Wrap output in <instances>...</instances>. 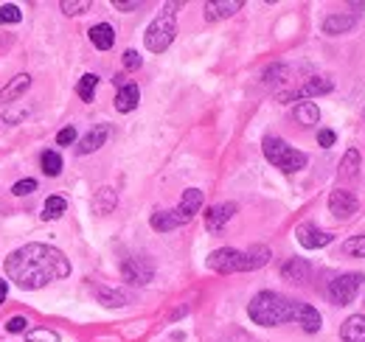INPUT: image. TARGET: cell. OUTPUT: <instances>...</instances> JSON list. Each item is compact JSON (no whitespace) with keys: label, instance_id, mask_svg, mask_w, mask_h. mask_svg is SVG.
<instances>
[{"label":"cell","instance_id":"6da1fadb","mask_svg":"<svg viewBox=\"0 0 365 342\" xmlns=\"http://www.w3.org/2000/svg\"><path fill=\"white\" fill-rule=\"evenodd\" d=\"M3 266L20 289H43L51 281H62L71 275V261L65 253L48 244H26L6 258Z\"/></svg>","mask_w":365,"mask_h":342},{"label":"cell","instance_id":"7a4b0ae2","mask_svg":"<svg viewBox=\"0 0 365 342\" xmlns=\"http://www.w3.org/2000/svg\"><path fill=\"white\" fill-rule=\"evenodd\" d=\"M247 314L256 326H284V323H298L304 331L315 334L320 331V311L309 303L284 298L278 292H259L250 300Z\"/></svg>","mask_w":365,"mask_h":342},{"label":"cell","instance_id":"3957f363","mask_svg":"<svg viewBox=\"0 0 365 342\" xmlns=\"http://www.w3.org/2000/svg\"><path fill=\"white\" fill-rule=\"evenodd\" d=\"M270 261V247L264 244H253L250 250H233V247H222V250H214L208 256V266L214 272H222V275H233V272H250V269H259Z\"/></svg>","mask_w":365,"mask_h":342},{"label":"cell","instance_id":"277c9868","mask_svg":"<svg viewBox=\"0 0 365 342\" xmlns=\"http://www.w3.org/2000/svg\"><path fill=\"white\" fill-rule=\"evenodd\" d=\"M172 9H178V6H166L152 23H149V28H146V34H143V43L146 48L152 51V53H163L169 45L175 43V34H178V20H175V11Z\"/></svg>","mask_w":365,"mask_h":342},{"label":"cell","instance_id":"5b68a950","mask_svg":"<svg viewBox=\"0 0 365 342\" xmlns=\"http://www.w3.org/2000/svg\"><path fill=\"white\" fill-rule=\"evenodd\" d=\"M262 149H264V157L273 163L275 169L287 171V174H295V171H301L307 166V155L298 152V149H292V146H289L287 140H281V138L267 135V138L262 140Z\"/></svg>","mask_w":365,"mask_h":342},{"label":"cell","instance_id":"8992f818","mask_svg":"<svg viewBox=\"0 0 365 342\" xmlns=\"http://www.w3.org/2000/svg\"><path fill=\"white\" fill-rule=\"evenodd\" d=\"M365 275L363 272H346V275H340V278H334L331 284H329V298L334 306H349L354 295L360 292V286H363Z\"/></svg>","mask_w":365,"mask_h":342},{"label":"cell","instance_id":"52a82bcc","mask_svg":"<svg viewBox=\"0 0 365 342\" xmlns=\"http://www.w3.org/2000/svg\"><path fill=\"white\" fill-rule=\"evenodd\" d=\"M295 236H298V244L307 247V250H320V247L331 244V239H334L331 233L320 230L318 224H312V222H301V224L295 227Z\"/></svg>","mask_w":365,"mask_h":342},{"label":"cell","instance_id":"ba28073f","mask_svg":"<svg viewBox=\"0 0 365 342\" xmlns=\"http://www.w3.org/2000/svg\"><path fill=\"white\" fill-rule=\"evenodd\" d=\"M357 208H360V202H357V197H354L351 191H343V188L331 191V197H329V211L337 216V219H349V216H354L357 214Z\"/></svg>","mask_w":365,"mask_h":342},{"label":"cell","instance_id":"9c48e42d","mask_svg":"<svg viewBox=\"0 0 365 342\" xmlns=\"http://www.w3.org/2000/svg\"><path fill=\"white\" fill-rule=\"evenodd\" d=\"M121 275H124L130 284L143 286V284H149V281H152L155 269H152V264H146L143 258H127V261L121 264Z\"/></svg>","mask_w":365,"mask_h":342},{"label":"cell","instance_id":"30bf717a","mask_svg":"<svg viewBox=\"0 0 365 342\" xmlns=\"http://www.w3.org/2000/svg\"><path fill=\"white\" fill-rule=\"evenodd\" d=\"M331 87H334V82H331V79H326V76H315V79L304 82V85L298 87L295 93H284V95H281V101H289V98H304V101H309V98H315V95L329 93Z\"/></svg>","mask_w":365,"mask_h":342},{"label":"cell","instance_id":"8fae6325","mask_svg":"<svg viewBox=\"0 0 365 342\" xmlns=\"http://www.w3.org/2000/svg\"><path fill=\"white\" fill-rule=\"evenodd\" d=\"M202 208V191L200 188H188L185 194H182L180 205L175 208V216L180 219V224H185V222H191L194 219V214Z\"/></svg>","mask_w":365,"mask_h":342},{"label":"cell","instance_id":"7c38bea8","mask_svg":"<svg viewBox=\"0 0 365 342\" xmlns=\"http://www.w3.org/2000/svg\"><path fill=\"white\" fill-rule=\"evenodd\" d=\"M233 214H236V205H233V202L214 205V208H208V214H205V227H208L211 233H220L230 219H233Z\"/></svg>","mask_w":365,"mask_h":342},{"label":"cell","instance_id":"4fadbf2b","mask_svg":"<svg viewBox=\"0 0 365 342\" xmlns=\"http://www.w3.org/2000/svg\"><path fill=\"white\" fill-rule=\"evenodd\" d=\"M309 272H312V266H309L307 258H289V261L281 266V278L289 281V284H304V281L309 278Z\"/></svg>","mask_w":365,"mask_h":342},{"label":"cell","instance_id":"5bb4252c","mask_svg":"<svg viewBox=\"0 0 365 342\" xmlns=\"http://www.w3.org/2000/svg\"><path fill=\"white\" fill-rule=\"evenodd\" d=\"M29 87H31V76H29V73H20V76H14L9 85L0 90V101H3V104H11V101H17Z\"/></svg>","mask_w":365,"mask_h":342},{"label":"cell","instance_id":"9a60e30c","mask_svg":"<svg viewBox=\"0 0 365 342\" xmlns=\"http://www.w3.org/2000/svg\"><path fill=\"white\" fill-rule=\"evenodd\" d=\"M343 342H365V314H354L340 326Z\"/></svg>","mask_w":365,"mask_h":342},{"label":"cell","instance_id":"2e32d148","mask_svg":"<svg viewBox=\"0 0 365 342\" xmlns=\"http://www.w3.org/2000/svg\"><path fill=\"white\" fill-rule=\"evenodd\" d=\"M242 9V0H222V3H205V20H222V17H230Z\"/></svg>","mask_w":365,"mask_h":342},{"label":"cell","instance_id":"e0dca14e","mask_svg":"<svg viewBox=\"0 0 365 342\" xmlns=\"http://www.w3.org/2000/svg\"><path fill=\"white\" fill-rule=\"evenodd\" d=\"M354 23H357L354 14H331V17L323 20V31L326 34H346V31L354 28Z\"/></svg>","mask_w":365,"mask_h":342},{"label":"cell","instance_id":"ac0fdd59","mask_svg":"<svg viewBox=\"0 0 365 342\" xmlns=\"http://www.w3.org/2000/svg\"><path fill=\"white\" fill-rule=\"evenodd\" d=\"M138 101H140L138 85H124L118 90V95H115V110H118V113H133L138 107Z\"/></svg>","mask_w":365,"mask_h":342},{"label":"cell","instance_id":"d6986e66","mask_svg":"<svg viewBox=\"0 0 365 342\" xmlns=\"http://www.w3.org/2000/svg\"><path fill=\"white\" fill-rule=\"evenodd\" d=\"M107 135H110V129L104 127V124H101V127H93L91 132L82 138V143H79V149H76V152H79V155H91V152H96L98 146H104Z\"/></svg>","mask_w":365,"mask_h":342},{"label":"cell","instance_id":"ffe728a7","mask_svg":"<svg viewBox=\"0 0 365 342\" xmlns=\"http://www.w3.org/2000/svg\"><path fill=\"white\" fill-rule=\"evenodd\" d=\"M91 43L98 48V51H110L113 43H115V31L110 23H98L91 28Z\"/></svg>","mask_w":365,"mask_h":342},{"label":"cell","instance_id":"44dd1931","mask_svg":"<svg viewBox=\"0 0 365 342\" xmlns=\"http://www.w3.org/2000/svg\"><path fill=\"white\" fill-rule=\"evenodd\" d=\"M115 202H118V194L104 185V188H98V194H96V200H93V211H96V214H113Z\"/></svg>","mask_w":365,"mask_h":342},{"label":"cell","instance_id":"7402d4cb","mask_svg":"<svg viewBox=\"0 0 365 342\" xmlns=\"http://www.w3.org/2000/svg\"><path fill=\"white\" fill-rule=\"evenodd\" d=\"M295 121L298 124H304V127H312V124H318L320 121V110L315 101H301L298 107H295Z\"/></svg>","mask_w":365,"mask_h":342},{"label":"cell","instance_id":"603a6c76","mask_svg":"<svg viewBox=\"0 0 365 342\" xmlns=\"http://www.w3.org/2000/svg\"><path fill=\"white\" fill-rule=\"evenodd\" d=\"M357 171H360V152H357V149H349V152L343 155V160H340V171H337V174H340L343 180H349V177H354Z\"/></svg>","mask_w":365,"mask_h":342},{"label":"cell","instance_id":"cb8c5ba5","mask_svg":"<svg viewBox=\"0 0 365 342\" xmlns=\"http://www.w3.org/2000/svg\"><path fill=\"white\" fill-rule=\"evenodd\" d=\"M152 227L160 230V233H166V230L180 227V219L175 216V211H158V214H152Z\"/></svg>","mask_w":365,"mask_h":342},{"label":"cell","instance_id":"d4e9b609","mask_svg":"<svg viewBox=\"0 0 365 342\" xmlns=\"http://www.w3.org/2000/svg\"><path fill=\"white\" fill-rule=\"evenodd\" d=\"M93 292H96L98 303H104V306H110V309H118V306H124V303H127V298H124L121 292H115V289H107V286H96Z\"/></svg>","mask_w":365,"mask_h":342},{"label":"cell","instance_id":"484cf974","mask_svg":"<svg viewBox=\"0 0 365 342\" xmlns=\"http://www.w3.org/2000/svg\"><path fill=\"white\" fill-rule=\"evenodd\" d=\"M65 208H68V202L62 197H48L46 208H43V219H59L65 214Z\"/></svg>","mask_w":365,"mask_h":342},{"label":"cell","instance_id":"4316f807","mask_svg":"<svg viewBox=\"0 0 365 342\" xmlns=\"http://www.w3.org/2000/svg\"><path fill=\"white\" fill-rule=\"evenodd\" d=\"M98 85V76L96 73H85L82 79H79V87H76V93H79V98L82 101H93V90Z\"/></svg>","mask_w":365,"mask_h":342},{"label":"cell","instance_id":"83f0119b","mask_svg":"<svg viewBox=\"0 0 365 342\" xmlns=\"http://www.w3.org/2000/svg\"><path fill=\"white\" fill-rule=\"evenodd\" d=\"M59 9L68 14V17H76V14H85L91 9V0H62Z\"/></svg>","mask_w":365,"mask_h":342},{"label":"cell","instance_id":"f1b7e54d","mask_svg":"<svg viewBox=\"0 0 365 342\" xmlns=\"http://www.w3.org/2000/svg\"><path fill=\"white\" fill-rule=\"evenodd\" d=\"M43 171L48 177H56L62 171V157L56 152H43Z\"/></svg>","mask_w":365,"mask_h":342},{"label":"cell","instance_id":"f546056e","mask_svg":"<svg viewBox=\"0 0 365 342\" xmlns=\"http://www.w3.org/2000/svg\"><path fill=\"white\" fill-rule=\"evenodd\" d=\"M343 253H346V256L363 258L365 256V233H363V236H354V239H349V242L343 244Z\"/></svg>","mask_w":365,"mask_h":342},{"label":"cell","instance_id":"4dcf8cb0","mask_svg":"<svg viewBox=\"0 0 365 342\" xmlns=\"http://www.w3.org/2000/svg\"><path fill=\"white\" fill-rule=\"evenodd\" d=\"M20 6H14V3H3L0 6V26H6V23H20Z\"/></svg>","mask_w":365,"mask_h":342},{"label":"cell","instance_id":"1f68e13d","mask_svg":"<svg viewBox=\"0 0 365 342\" xmlns=\"http://www.w3.org/2000/svg\"><path fill=\"white\" fill-rule=\"evenodd\" d=\"M34 191H37V180H20V182H14V188H11L14 197H26V194H34Z\"/></svg>","mask_w":365,"mask_h":342},{"label":"cell","instance_id":"d6a6232c","mask_svg":"<svg viewBox=\"0 0 365 342\" xmlns=\"http://www.w3.org/2000/svg\"><path fill=\"white\" fill-rule=\"evenodd\" d=\"M29 342H59V337L48 328H34V331H29Z\"/></svg>","mask_w":365,"mask_h":342},{"label":"cell","instance_id":"836d02e7","mask_svg":"<svg viewBox=\"0 0 365 342\" xmlns=\"http://www.w3.org/2000/svg\"><path fill=\"white\" fill-rule=\"evenodd\" d=\"M26 326H29L26 317H11V320L6 323V331H9V334H20V331H26Z\"/></svg>","mask_w":365,"mask_h":342},{"label":"cell","instance_id":"e575fe53","mask_svg":"<svg viewBox=\"0 0 365 342\" xmlns=\"http://www.w3.org/2000/svg\"><path fill=\"white\" fill-rule=\"evenodd\" d=\"M140 62H143V59H140L138 51H127V53H124V68H127V71H138Z\"/></svg>","mask_w":365,"mask_h":342},{"label":"cell","instance_id":"d590c367","mask_svg":"<svg viewBox=\"0 0 365 342\" xmlns=\"http://www.w3.org/2000/svg\"><path fill=\"white\" fill-rule=\"evenodd\" d=\"M73 140H76V129L73 127H65L56 135V143H59V146H68V143H73Z\"/></svg>","mask_w":365,"mask_h":342},{"label":"cell","instance_id":"8d00e7d4","mask_svg":"<svg viewBox=\"0 0 365 342\" xmlns=\"http://www.w3.org/2000/svg\"><path fill=\"white\" fill-rule=\"evenodd\" d=\"M334 140H337V135L331 132V129H320L318 132V143L323 149H329V146H334Z\"/></svg>","mask_w":365,"mask_h":342},{"label":"cell","instance_id":"74e56055","mask_svg":"<svg viewBox=\"0 0 365 342\" xmlns=\"http://www.w3.org/2000/svg\"><path fill=\"white\" fill-rule=\"evenodd\" d=\"M113 6H115L118 11H135L143 3H140V0H133V3H127V0H113Z\"/></svg>","mask_w":365,"mask_h":342},{"label":"cell","instance_id":"f35d334b","mask_svg":"<svg viewBox=\"0 0 365 342\" xmlns=\"http://www.w3.org/2000/svg\"><path fill=\"white\" fill-rule=\"evenodd\" d=\"M6 295H9V284H6L3 278H0V303L6 300Z\"/></svg>","mask_w":365,"mask_h":342}]
</instances>
